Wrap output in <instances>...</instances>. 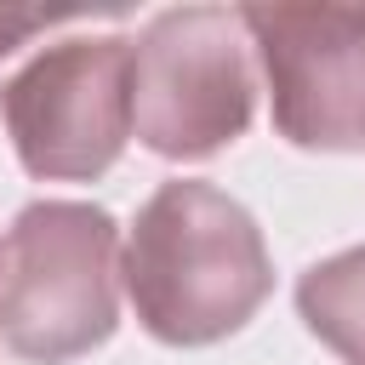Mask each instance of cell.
<instances>
[{
  "mask_svg": "<svg viewBox=\"0 0 365 365\" xmlns=\"http://www.w3.org/2000/svg\"><path fill=\"white\" fill-rule=\"evenodd\" d=\"M297 314L336 359L365 365V245L319 257L297 279Z\"/></svg>",
  "mask_w": 365,
  "mask_h": 365,
  "instance_id": "obj_6",
  "label": "cell"
},
{
  "mask_svg": "<svg viewBox=\"0 0 365 365\" xmlns=\"http://www.w3.org/2000/svg\"><path fill=\"white\" fill-rule=\"evenodd\" d=\"M125 297L165 348H211L274 297V257L257 217L200 177L160 182L125 234Z\"/></svg>",
  "mask_w": 365,
  "mask_h": 365,
  "instance_id": "obj_1",
  "label": "cell"
},
{
  "mask_svg": "<svg viewBox=\"0 0 365 365\" xmlns=\"http://www.w3.org/2000/svg\"><path fill=\"white\" fill-rule=\"evenodd\" d=\"M80 11H23V6H0V57L23 51L34 34H46L51 23H74Z\"/></svg>",
  "mask_w": 365,
  "mask_h": 365,
  "instance_id": "obj_7",
  "label": "cell"
},
{
  "mask_svg": "<svg viewBox=\"0 0 365 365\" xmlns=\"http://www.w3.org/2000/svg\"><path fill=\"white\" fill-rule=\"evenodd\" d=\"M120 222L91 200H29L0 240V342L23 365L103 348L125 291Z\"/></svg>",
  "mask_w": 365,
  "mask_h": 365,
  "instance_id": "obj_2",
  "label": "cell"
},
{
  "mask_svg": "<svg viewBox=\"0 0 365 365\" xmlns=\"http://www.w3.org/2000/svg\"><path fill=\"white\" fill-rule=\"evenodd\" d=\"M274 131L291 148H365V6H240Z\"/></svg>",
  "mask_w": 365,
  "mask_h": 365,
  "instance_id": "obj_5",
  "label": "cell"
},
{
  "mask_svg": "<svg viewBox=\"0 0 365 365\" xmlns=\"http://www.w3.org/2000/svg\"><path fill=\"white\" fill-rule=\"evenodd\" d=\"M0 125L40 182H97L131 143V40L74 34L0 80Z\"/></svg>",
  "mask_w": 365,
  "mask_h": 365,
  "instance_id": "obj_4",
  "label": "cell"
},
{
  "mask_svg": "<svg viewBox=\"0 0 365 365\" xmlns=\"http://www.w3.org/2000/svg\"><path fill=\"white\" fill-rule=\"evenodd\" d=\"M245 17L171 6L131 40V137L160 160H211L245 137L257 108Z\"/></svg>",
  "mask_w": 365,
  "mask_h": 365,
  "instance_id": "obj_3",
  "label": "cell"
}]
</instances>
